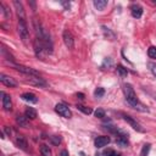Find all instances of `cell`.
<instances>
[{
  "label": "cell",
  "instance_id": "8992f818",
  "mask_svg": "<svg viewBox=\"0 0 156 156\" xmlns=\"http://www.w3.org/2000/svg\"><path fill=\"white\" fill-rule=\"evenodd\" d=\"M62 39H63L65 45H66L68 49H73V48H74V38H73L72 33H71L68 29H65V30H63V33H62Z\"/></svg>",
  "mask_w": 156,
  "mask_h": 156
},
{
  "label": "cell",
  "instance_id": "52a82bcc",
  "mask_svg": "<svg viewBox=\"0 0 156 156\" xmlns=\"http://www.w3.org/2000/svg\"><path fill=\"white\" fill-rule=\"evenodd\" d=\"M122 116H123V119H124V121H126L133 129H135L136 132H140V133L144 132V128H143V127H141V126H140L133 117H130V116H128V115H122Z\"/></svg>",
  "mask_w": 156,
  "mask_h": 156
},
{
  "label": "cell",
  "instance_id": "5bb4252c",
  "mask_svg": "<svg viewBox=\"0 0 156 156\" xmlns=\"http://www.w3.org/2000/svg\"><path fill=\"white\" fill-rule=\"evenodd\" d=\"M15 141H16V145H17L20 149H22V150H24V151L28 150V143H27V140H26L22 135H17Z\"/></svg>",
  "mask_w": 156,
  "mask_h": 156
},
{
  "label": "cell",
  "instance_id": "3957f363",
  "mask_svg": "<svg viewBox=\"0 0 156 156\" xmlns=\"http://www.w3.org/2000/svg\"><path fill=\"white\" fill-rule=\"evenodd\" d=\"M18 34H20V38L22 39L23 43H26L29 38V30H28V26H27V21L26 18H18Z\"/></svg>",
  "mask_w": 156,
  "mask_h": 156
},
{
  "label": "cell",
  "instance_id": "30bf717a",
  "mask_svg": "<svg viewBox=\"0 0 156 156\" xmlns=\"http://www.w3.org/2000/svg\"><path fill=\"white\" fill-rule=\"evenodd\" d=\"M0 82H1L4 85H6V87H11V88L17 87V82H16L12 77L6 76V74H4V73L0 74Z\"/></svg>",
  "mask_w": 156,
  "mask_h": 156
},
{
  "label": "cell",
  "instance_id": "7c38bea8",
  "mask_svg": "<svg viewBox=\"0 0 156 156\" xmlns=\"http://www.w3.org/2000/svg\"><path fill=\"white\" fill-rule=\"evenodd\" d=\"M13 6L16 9V12H17L18 18H26V13H24V9H23L22 2L18 1V0H15L13 1Z\"/></svg>",
  "mask_w": 156,
  "mask_h": 156
},
{
  "label": "cell",
  "instance_id": "277c9868",
  "mask_svg": "<svg viewBox=\"0 0 156 156\" xmlns=\"http://www.w3.org/2000/svg\"><path fill=\"white\" fill-rule=\"evenodd\" d=\"M16 71L26 74V76H35V77H40L39 72L35 71L34 68H30V67H27V66H22V65H17V63H10Z\"/></svg>",
  "mask_w": 156,
  "mask_h": 156
},
{
  "label": "cell",
  "instance_id": "5b68a950",
  "mask_svg": "<svg viewBox=\"0 0 156 156\" xmlns=\"http://www.w3.org/2000/svg\"><path fill=\"white\" fill-rule=\"evenodd\" d=\"M55 111H56L60 116H62V117H65V118H71V117H72L71 110H69L68 106H66L65 104H57V105L55 106Z\"/></svg>",
  "mask_w": 156,
  "mask_h": 156
},
{
  "label": "cell",
  "instance_id": "d4e9b609",
  "mask_svg": "<svg viewBox=\"0 0 156 156\" xmlns=\"http://www.w3.org/2000/svg\"><path fill=\"white\" fill-rule=\"evenodd\" d=\"M151 149V145L150 144H145L141 149V152H140V156H147L149 155V151Z\"/></svg>",
  "mask_w": 156,
  "mask_h": 156
},
{
  "label": "cell",
  "instance_id": "603a6c76",
  "mask_svg": "<svg viewBox=\"0 0 156 156\" xmlns=\"http://www.w3.org/2000/svg\"><path fill=\"white\" fill-rule=\"evenodd\" d=\"M61 136L60 135H52V136H50V143L52 144V145H60L61 144Z\"/></svg>",
  "mask_w": 156,
  "mask_h": 156
},
{
  "label": "cell",
  "instance_id": "83f0119b",
  "mask_svg": "<svg viewBox=\"0 0 156 156\" xmlns=\"http://www.w3.org/2000/svg\"><path fill=\"white\" fill-rule=\"evenodd\" d=\"M94 115H95V117H98V118H104V117H105V111H104L102 108H98V110H95Z\"/></svg>",
  "mask_w": 156,
  "mask_h": 156
},
{
  "label": "cell",
  "instance_id": "4fadbf2b",
  "mask_svg": "<svg viewBox=\"0 0 156 156\" xmlns=\"http://www.w3.org/2000/svg\"><path fill=\"white\" fill-rule=\"evenodd\" d=\"M130 12H132V16L134 18H140L143 15V7L138 4H134L130 6Z\"/></svg>",
  "mask_w": 156,
  "mask_h": 156
},
{
  "label": "cell",
  "instance_id": "44dd1931",
  "mask_svg": "<svg viewBox=\"0 0 156 156\" xmlns=\"http://www.w3.org/2000/svg\"><path fill=\"white\" fill-rule=\"evenodd\" d=\"M40 154L41 156H51V149L48 145H41L40 146Z\"/></svg>",
  "mask_w": 156,
  "mask_h": 156
},
{
  "label": "cell",
  "instance_id": "d6a6232c",
  "mask_svg": "<svg viewBox=\"0 0 156 156\" xmlns=\"http://www.w3.org/2000/svg\"><path fill=\"white\" fill-rule=\"evenodd\" d=\"M4 129H5V132H6V133H7V135H9V136H10V135H11V129H10V128H9V127H5V128H4Z\"/></svg>",
  "mask_w": 156,
  "mask_h": 156
},
{
  "label": "cell",
  "instance_id": "4dcf8cb0",
  "mask_svg": "<svg viewBox=\"0 0 156 156\" xmlns=\"http://www.w3.org/2000/svg\"><path fill=\"white\" fill-rule=\"evenodd\" d=\"M61 4L65 6V9H66V10H68V9H69V2H66V1H61Z\"/></svg>",
  "mask_w": 156,
  "mask_h": 156
},
{
  "label": "cell",
  "instance_id": "8fae6325",
  "mask_svg": "<svg viewBox=\"0 0 156 156\" xmlns=\"http://www.w3.org/2000/svg\"><path fill=\"white\" fill-rule=\"evenodd\" d=\"M110 141H111L110 136H107V135H100V136H98V138L95 139V146H96V147H104V146H106Z\"/></svg>",
  "mask_w": 156,
  "mask_h": 156
},
{
  "label": "cell",
  "instance_id": "836d02e7",
  "mask_svg": "<svg viewBox=\"0 0 156 156\" xmlns=\"http://www.w3.org/2000/svg\"><path fill=\"white\" fill-rule=\"evenodd\" d=\"M77 98H78V99H80V100H83V99H84V94L78 93V94H77Z\"/></svg>",
  "mask_w": 156,
  "mask_h": 156
},
{
  "label": "cell",
  "instance_id": "e575fe53",
  "mask_svg": "<svg viewBox=\"0 0 156 156\" xmlns=\"http://www.w3.org/2000/svg\"><path fill=\"white\" fill-rule=\"evenodd\" d=\"M29 5L33 7V10H35V2L34 1H29Z\"/></svg>",
  "mask_w": 156,
  "mask_h": 156
},
{
  "label": "cell",
  "instance_id": "6da1fadb",
  "mask_svg": "<svg viewBox=\"0 0 156 156\" xmlns=\"http://www.w3.org/2000/svg\"><path fill=\"white\" fill-rule=\"evenodd\" d=\"M123 91H124V96H126V100H127V102L133 107V108H135V110H138V111H141V112H147L149 110H147V107L145 106V105H143L139 100H138V98H136V94H135V91H134V89H133V87L130 85V84H124L123 85Z\"/></svg>",
  "mask_w": 156,
  "mask_h": 156
},
{
  "label": "cell",
  "instance_id": "d590c367",
  "mask_svg": "<svg viewBox=\"0 0 156 156\" xmlns=\"http://www.w3.org/2000/svg\"><path fill=\"white\" fill-rule=\"evenodd\" d=\"M151 2H152L154 5H156V0H151Z\"/></svg>",
  "mask_w": 156,
  "mask_h": 156
},
{
  "label": "cell",
  "instance_id": "1f68e13d",
  "mask_svg": "<svg viewBox=\"0 0 156 156\" xmlns=\"http://www.w3.org/2000/svg\"><path fill=\"white\" fill-rule=\"evenodd\" d=\"M60 156H68V151L67 150H62L60 152Z\"/></svg>",
  "mask_w": 156,
  "mask_h": 156
},
{
  "label": "cell",
  "instance_id": "e0dca14e",
  "mask_svg": "<svg viewBox=\"0 0 156 156\" xmlns=\"http://www.w3.org/2000/svg\"><path fill=\"white\" fill-rule=\"evenodd\" d=\"M24 116L27 118H29V119H35L37 118V111L33 107H27L26 112H24Z\"/></svg>",
  "mask_w": 156,
  "mask_h": 156
},
{
  "label": "cell",
  "instance_id": "ffe728a7",
  "mask_svg": "<svg viewBox=\"0 0 156 156\" xmlns=\"http://www.w3.org/2000/svg\"><path fill=\"white\" fill-rule=\"evenodd\" d=\"M0 10H1V12L4 13L5 18H11V11H10L9 7H7L6 5H4L2 2H0Z\"/></svg>",
  "mask_w": 156,
  "mask_h": 156
},
{
  "label": "cell",
  "instance_id": "7402d4cb",
  "mask_svg": "<svg viewBox=\"0 0 156 156\" xmlns=\"http://www.w3.org/2000/svg\"><path fill=\"white\" fill-rule=\"evenodd\" d=\"M77 108H78L79 111H82L83 113H85V115H90V113L93 112V110H91L90 107H88V106H83V105H77Z\"/></svg>",
  "mask_w": 156,
  "mask_h": 156
},
{
  "label": "cell",
  "instance_id": "484cf974",
  "mask_svg": "<svg viewBox=\"0 0 156 156\" xmlns=\"http://www.w3.org/2000/svg\"><path fill=\"white\" fill-rule=\"evenodd\" d=\"M147 55L150 58H156V46H150L147 49Z\"/></svg>",
  "mask_w": 156,
  "mask_h": 156
},
{
  "label": "cell",
  "instance_id": "8d00e7d4",
  "mask_svg": "<svg viewBox=\"0 0 156 156\" xmlns=\"http://www.w3.org/2000/svg\"><path fill=\"white\" fill-rule=\"evenodd\" d=\"M95 156H101V155H100V154H96V155H95Z\"/></svg>",
  "mask_w": 156,
  "mask_h": 156
},
{
  "label": "cell",
  "instance_id": "d6986e66",
  "mask_svg": "<svg viewBox=\"0 0 156 156\" xmlns=\"http://www.w3.org/2000/svg\"><path fill=\"white\" fill-rule=\"evenodd\" d=\"M101 28H102V30H104V33H105V37H107V39H111V40H113V39L116 38L115 33H113V32H112L110 28H107L106 26H102Z\"/></svg>",
  "mask_w": 156,
  "mask_h": 156
},
{
  "label": "cell",
  "instance_id": "2e32d148",
  "mask_svg": "<svg viewBox=\"0 0 156 156\" xmlns=\"http://www.w3.org/2000/svg\"><path fill=\"white\" fill-rule=\"evenodd\" d=\"M21 98H22V100L28 101V102H32V104H35V102L38 101L37 96H35L34 94H32V93H24V94L21 95Z\"/></svg>",
  "mask_w": 156,
  "mask_h": 156
},
{
  "label": "cell",
  "instance_id": "4316f807",
  "mask_svg": "<svg viewBox=\"0 0 156 156\" xmlns=\"http://www.w3.org/2000/svg\"><path fill=\"white\" fill-rule=\"evenodd\" d=\"M104 94H105V89H104V88H98V89L94 91L95 98H102Z\"/></svg>",
  "mask_w": 156,
  "mask_h": 156
},
{
  "label": "cell",
  "instance_id": "9a60e30c",
  "mask_svg": "<svg viewBox=\"0 0 156 156\" xmlns=\"http://www.w3.org/2000/svg\"><path fill=\"white\" fill-rule=\"evenodd\" d=\"M28 119L29 118H27L26 116H21V115L16 116V123L22 128H28L29 127V121Z\"/></svg>",
  "mask_w": 156,
  "mask_h": 156
},
{
  "label": "cell",
  "instance_id": "ac0fdd59",
  "mask_svg": "<svg viewBox=\"0 0 156 156\" xmlns=\"http://www.w3.org/2000/svg\"><path fill=\"white\" fill-rule=\"evenodd\" d=\"M94 6L98 9V10H104L106 6H107V1L106 0H94Z\"/></svg>",
  "mask_w": 156,
  "mask_h": 156
},
{
  "label": "cell",
  "instance_id": "7a4b0ae2",
  "mask_svg": "<svg viewBox=\"0 0 156 156\" xmlns=\"http://www.w3.org/2000/svg\"><path fill=\"white\" fill-rule=\"evenodd\" d=\"M33 49H34V52H35V56L40 60H45L46 55L48 54H51L52 52V46L48 45L46 43H44L41 39L39 38H35L33 40Z\"/></svg>",
  "mask_w": 156,
  "mask_h": 156
},
{
  "label": "cell",
  "instance_id": "f1b7e54d",
  "mask_svg": "<svg viewBox=\"0 0 156 156\" xmlns=\"http://www.w3.org/2000/svg\"><path fill=\"white\" fill-rule=\"evenodd\" d=\"M147 67H149V69L151 71V73L156 77V63H154V62H147Z\"/></svg>",
  "mask_w": 156,
  "mask_h": 156
},
{
  "label": "cell",
  "instance_id": "cb8c5ba5",
  "mask_svg": "<svg viewBox=\"0 0 156 156\" xmlns=\"http://www.w3.org/2000/svg\"><path fill=\"white\" fill-rule=\"evenodd\" d=\"M117 72L119 73L121 77H127V74H128L127 68H124L122 65H118V66H117Z\"/></svg>",
  "mask_w": 156,
  "mask_h": 156
},
{
  "label": "cell",
  "instance_id": "f546056e",
  "mask_svg": "<svg viewBox=\"0 0 156 156\" xmlns=\"http://www.w3.org/2000/svg\"><path fill=\"white\" fill-rule=\"evenodd\" d=\"M105 155H106V156H119L117 152H115V151H112V150L106 151V152H105Z\"/></svg>",
  "mask_w": 156,
  "mask_h": 156
},
{
  "label": "cell",
  "instance_id": "ba28073f",
  "mask_svg": "<svg viewBox=\"0 0 156 156\" xmlns=\"http://www.w3.org/2000/svg\"><path fill=\"white\" fill-rule=\"evenodd\" d=\"M28 78L24 79L26 83H29V84H33V85H38V87H46V82L40 78V77H35V76H27Z\"/></svg>",
  "mask_w": 156,
  "mask_h": 156
},
{
  "label": "cell",
  "instance_id": "9c48e42d",
  "mask_svg": "<svg viewBox=\"0 0 156 156\" xmlns=\"http://www.w3.org/2000/svg\"><path fill=\"white\" fill-rule=\"evenodd\" d=\"M1 94V101H2V107H4V110L5 111H7V112H10L11 110H12V101H11V96L9 95V94H6V93H4V91H1L0 93Z\"/></svg>",
  "mask_w": 156,
  "mask_h": 156
}]
</instances>
